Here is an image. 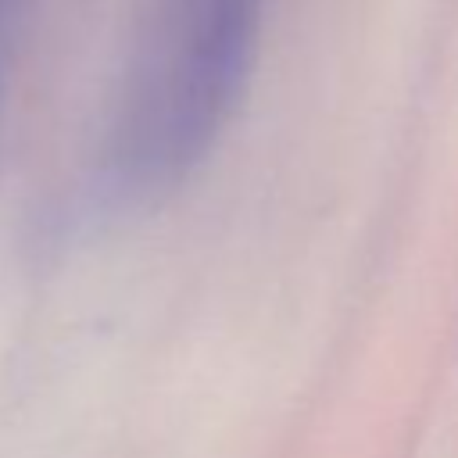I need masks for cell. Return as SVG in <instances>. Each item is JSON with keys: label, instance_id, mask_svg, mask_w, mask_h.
Segmentation results:
<instances>
[{"label": "cell", "instance_id": "cell-1", "mask_svg": "<svg viewBox=\"0 0 458 458\" xmlns=\"http://www.w3.org/2000/svg\"><path fill=\"white\" fill-rule=\"evenodd\" d=\"M268 0H147L114 97L100 179L122 204L182 186L229 125Z\"/></svg>", "mask_w": 458, "mask_h": 458}, {"label": "cell", "instance_id": "cell-2", "mask_svg": "<svg viewBox=\"0 0 458 458\" xmlns=\"http://www.w3.org/2000/svg\"><path fill=\"white\" fill-rule=\"evenodd\" d=\"M32 7L36 0H0V118H4V97H7V68Z\"/></svg>", "mask_w": 458, "mask_h": 458}]
</instances>
